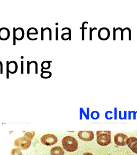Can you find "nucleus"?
I'll return each mask as SVG.
<instances>
[{
    "label": "nucleus",
    "mask_w": 137,
    "mask_h": 155,
    "mask_svg": "<svg viewBox=\"0 0 137 155\" xmlns=\"http://www.w3.org/2000/svg\"><path fill=\"white\" fill-rule=\"evenodd\" d=\"M14 146L19 150H25L30 147L31 140H29L25 137L17 138L14 141Z\"/></svg>",
    "instance_id": "3"
},
{
    "label": "nucleus",
    "mask_w": 137,
    "mask_h": 155,
    "mask_svg": "<svg viewBox=\"0 0 137 155\" xmlns=\"http://www.w3.org/2000/svg\"><path fill=\"white\" fill-rule=\"evenodd\" d=\"M41 72L40 77L42 79H49L52 75V73L51 72H50V71H43L42 68H41Z\"/></svg>",
    "instance_id": "14"
},
{
    "label": "nucleus",
    "mask_w": 137,
    "mask_h": 155,
    "mask_svg": "<svg viewBox=\"0 0 137 155\" xmlns=\"http://www.w3.org/2000/svg\"><path fill=\"white\" fill-rule=\"evenodd\" d=\"M9 78V61H7V79Z\"/></svg>",
    "instance_id": "22"
},
{
    "label": "nucleus",
    "mask_w": 137,
    "mask_h": 155,
    "mask_svg": "<svg viewBox=\"0 0 137 155\" xmlns=\"http://www.w3.org/2000/svg\"><path fill=\"white\" fill-rule=\"evenodd\" d=\"M111 32L108 28H102L98 31V37L101 41L108 40L110 37Z\"/></svg>",
    "instance_id": "7"
},
{
    "label": "nucleus",
    "mask_w": 137,
    "mask_h": 155,
    "mask_svg": "<svg viewBox=\"0 0 137 155\" xmlns=\"http://www.w3.org/2000/svg\"><path fill=\"white\" fill-rule=\"evenodd\" d=\"M35 135V132L32 131L31 132H27L26 133L24 134V137H25L26 138L31 140L32 138H33L34 136Z\"/></svg>",
    "instance_id": "17"
},
{
    "label": "nucleus",
    "mask_w": 137,
    "mask_h": 155,
    "mask_svg": "<svg viewBox=\"0 0 137 155\" xmlns=\"http://www.w3.org/2000/svg\"><path fill=\"white\" fill-rule=\"evenodd\" d=\"M96 142L101 146H107L111 143V131H98Z\"/></svg>",
    "instance_id": "2"
},
{
    "label": "nucleus",
    "mask_w": 137,
    "mask_h": 155,
    "mask_svg": "<svg viewBox=\"0 0 137 155\" xmlns=\"http://www.w3.org/2000/svg\"><path fill=\"white\" fill-rule=\"evenodd\" d=\"M51 155H64V151L61 147H55L52 148L50 151Z\"/></svg>",
    "instance_id": "12"
},
{
    "label": "nucleus",
    "mask_w": 137,
    "mask_h": 155,
    "mask_svg": "<svg viewBox=\"0 0 137 155\" xmlns=\"http://www.w3.org/2000/svg\"><path fill=\"white\" fill-rule=\"evenodd\" d=\"M63 147L68 152H73L78 149V141L73 137L67 136L63 138Z\"/></svg>",
    "instance_id": "1"
},
{
    "label": "nucleus",
    "mask_w": 137,
    "mask_h": 155,
    "mask_svg": "<svg viewBox=\"0 0 137 155\" xmlns=\"http://www.w3.org/2000/svg\"><path fill=\"white\" fill-rule=\"evenodd\" d=\"M11 155H23L22 151L20 150L17 149V148H14L11 151Z\"/></svg>",
    "instance_id": "19"
},
{
    "label": "nucleus",
    "mask_w": 137,
    "mask_h": 155,
    "mask_svg": "<svg viewBox=\"0 0 137 155\" xmlns=\"http://www.w3.org/2000/svg\"><path fill=\"white\" fill-rule=\"evenodd\" d=\"M0 74H3V64L2 61H0Z\"/></svg>",
    "instance_id": "27"
},
{
    "label": "nucleus",
    "mask_w": 137,
    "mask_h": 155,
    "mask_svg": "<svg viewBox=\"0 0 137 155\" xmlns=\"http://www.w3.org/2000/svg\"><path fill=\"white\" fill-rule=\"evenodd\" d=\"M85 24H89V22H83V24H82V28H80V29H82V41H84L85 40L84 31L85 30H86V29H87V28H86V27H84Z\"/></svg>",
    "instance_id": "18"
},
{
    "label": "nucleus",
    "mask_w": 137,
    "mask_h": 155,
    "mask_svg": "<svg viewBox=\"0 0 137 155\" xmlns=\"http://www.w3.org/2000/svg\"><path fill=\"white\" fill-rule=\"evenodd\" d=\"M31 61L32 63H33L34 65H35V73L38 74V63H37L36 61Z\"/></svg>",
    "instance_id": "20"
},
{
    "label": "nucleus",
    "mask_w": 137,
    "mask_h": 155,
    "mask_svg": "<svg viewBox=\"0 0 137 155\" xmlns=\"http://www.w3.org/2000/svg\"><path fill=\"white\" fill-rule=\"evenodd\" d=\"M18 70V64L16 61H11L9 62V72L14 74Z\"/></svg>",
    "instance_id": "11"
},
{
    "label": "nucleus",
    "mask_w": 137,
    "mask_h": 155,
    "mask_svg": "<svg viewBox=\"0 0 137 155\" xmlns=\"http://www.w3.org/2000/svg\"><path fill=\"white\" fill-rule=\"evenodd\" d=\"M65 30H68L69 32H65L61 35V38L63 41H67V40H71V30L69 28H64L62 29V31H64Z\"/></svg>",
    "instance_id": "13"
},
{
    "label": "nucleus",
    "mask_w": 137,
    "mask_h": 155,
    "mask_svg": "<svg viewBox=\"0 0 137 155\" xmlns=\"http://www.w3.org/2000/svg\"><path fill=\"white\" fill-rule=\"evenodd\" d=\"M30 61H27V74H30Z\"/></svg>",
    "instance_id": "23"
},
{
    "label": "nucleus",
    "mask_w": 137,
    "mask_h": 155,
    "mask_svg": "<svg viewBox=\"0 0 137 155\" xmlns=\"http://www.w3.org/2000/svg\"><path fill=\"white\" fill-rule=\"evenodd\" d=\"M38 31L36 28H33V27L30 28L28 29L27 32V37H29L30 36V35H38Z\"/></svg>",
    "instance_id": "15"
},
{
    "label": "nucleus",
    "mask_w": 137,
    "mask_h": 155,
    "mask_svg": "<svg viewBox=\"0 0 137 155\" xmlns=\"http://www.w3.org/2000/svg\"><path fill=\"white\" fill-rule=\"evenodd\" d=\"M94 30H97L96 28H89V40L92 41V32Z\"/></svg>",
    "instance_id": "21"
},
{
    "label": "nucleus",
    "mask_w": 137,
    "mask_h": 155,
    "mask_svg": "<svg viewBox=\"0 0 137 155\" xmlns=\"http://www.w3.org/2000/svg\"><path fill=\"white\" fill-rule=\"evenodd\" d=\"M83 155H93L92 153H84V154Z\"/></svg>",
    "instance_id": "30"
},
{
    "label": "nucleus",
    "mask_w": 137,
    "mask_h": 155,
    "mask_svg": "<svg viewBox=\"0 0 137 155\" xmlns=\"http://www.w3.org/2000/svg\"><path fill=\"white\" fill-rule=\"evenodd\" d=\"M58 28H56V41H58Z\"/></svg>",
    "instance_id": "29"
},
{
    "label": "nucleus",
    "mask_w": 137,
    "mask_h": 155,
    "mask_svg": "<svg viewBox=\"0 0 137 155\" xmlns=\"http://www.w3.org/2000/svg\"><path fill=\"white\" fill-rule=\"evenodd\" d=\"M44 40V31L43 28H41V41Z\"/></svg>",
    "instance_id": "28"
},
{
    "label": "nucleus",
    "mask_w": 137,
    "mask_h": 155,
    "mask_svg": "<svg viewBox=\"0 0 137 155\" xmlns=\"http://www.w3.org/2000/svg\"><path fill=\"white\" fill-rule=\"evenodd\" d=\"M24 73V61H21V74Z\"/></svg>",
    "instance_id": "25"
},
{
    "label": "nucleus",
    "mask_w": 137,
    "mask_h": 155,
    "mask_svg": "<svg viewBox=\"0 0 137 155\" xmlns=\"http://www.w3.org/2000/svg\"><path fill=\"white\" fill-rule=\"evenodd\" d=\"M117 30H118L117 28L115 29V28H113V40L115 41L116 40V32L117 31Z\"/></svg>",
    "instance_id": "24"
},
{
    "label": "nucleus",
    "mask_w": 137,
    "mask_h": 155,
    "mask_svg": "<svg viewBox=\"0 0 137 155\" xmlns=\"http://www.w3.org/2000/svg\"><path fill=\"white\" fill-rule=\"evenodd\" d=\"M79 138L84 141H91L94 138V133L92 131H80L78 133Z\"/></svg>",
    "instance_id": "5"
},
{
    "label": "nucleus",
    "mask_w": 137,
    "mask_h": 155,
    "mask_svg": "<svg viewBox=\"0 0 137 155\" xmlns=\"http://www.w3.org/2000/svg\"><path fill=\"white\" fill-rule=\"evenodd\" d=\"M13 35L15 36L16 40L17 41H22L23 39L25 36V32L24 29L22 28H13Z\"/></svg>",
    "instance_id": "9"
},
{
    "label": "nucleus",
    "mask_w": 137,
    "mask_h": 155,
    "mask_svg": "<svg viewBox=\"0 0 137 155\" xmlns=\"http://www.w3.org/2000/svg\"><path fill=\"white\" fill-rule=\"evenodd\" d=\"M41 143L47 146L54 145L58 142V137L53 134H46L41 137Z\"/></svg>",
    "instance_id": "4"
},
{
    "label": "nucleus",
    "mask_w": 137,
    "mask_h": 155,
    "mask_svg": "<svg viewBox=\"0 0 137 155\" xmlns=\"http://www.w3.org/2000/svg\"><path fill=\"white\" fill-rule=\"evenodd\" d=\"M126 144L133 153H137V138L135 137H128L126 140Z\"/></svg>",
    "instance_id": "8"
},
{
    "label": "nucleus",
    "mask_w": 137,
    "mask_h": 155,
    "mask_svg": "<svg viewBox=\"0 0 137 155\" xmlns=\"http://www.w3.org/2000/svg\"><path fill=\"white\" fill-rule=\"evenodd\" d=\"M10 32L7 28H2L0 29V40L7 41L9 38Z\"/></svg>",
    "instance_id": "10"
},
{
    "label": "nucleus",
    "mask_w": 137,
    "mask_h": 155,
    "mask_svg": "<svg viewBox=\"0 0 137 155\" xmlns=\"http://www.w3.org/2000/svg\"><path fill=\"white\" fill-rule=\"evenodd\" d=\"M52 63V61H45L41 63V68L43 70H48L51 68V64Z\"/></svg>",
    "instance_id": "16"
},
{
    "label": "nucleus",
    "mask_w": 137,
    "mask_h": 155,
    "mask_svg": "<svg viewBox=\"0 0 137 155\" xmlns=\"http://www.w3.org/2000/svg\"><path fill=\"white\" fill-rule=\"evenodd\" d=\"M127 29L129 31V40L131 41V30L129 28H127Z\"/></svg>",
    "instance_id": "26"
},
{
    "label": "nucleus",
    "mask_w": 137,
    "mask_h": 155,
    "mask_svg": "<svg viewBox=\"0 0 137 155\" xmlns=\"http://www.w3.org/2000/svg\"><path fill=\"white\" fill-rule=\"evenodd\" d=\"M128 137L122 133L117 134L114 136V142L116 144L119 146H124L126 144V140Z\"/></svg>",
    "instance_id": "6"
}]
</instances>
